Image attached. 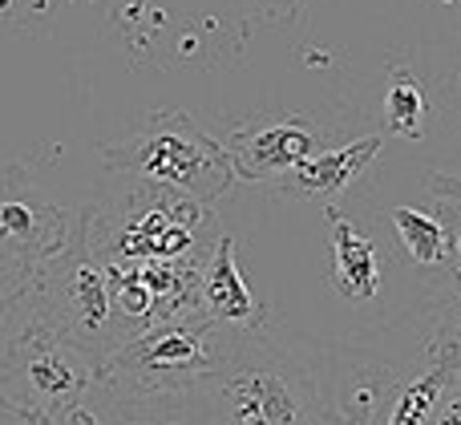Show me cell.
Here are the masks:
<instances>
[{
    "label": "cell",
    "instance_id": "6da1fadb",
    "mask_svg": "<svg viewBox=\"0 0 461 425\" xmlns=\"http://www.w3.org/2000/svg\"><path fill=\"white\" fill-rule=\"evenodd\" d=\"M219 425H340V389L316 348L239 332L230 357L207 377Z\"/></svg>",
    "mask_w": 461,
    "mask_h": 425
},
{
    "label": "cell",
    "instance_id": "7a4b0ae2",
    "mask_svg": "<svg viewBox=\"0 0 461 425\" xmlns=\"http://www.w3.org/2000/svg\"><path fill=\"white\" fill-rule=\"evenodd\" d=\"M77 219L97 264H142V259L207 264L223 235L215 207L142 178H126L122 191L86 203Z\"/></svg>",
    "mask_w": 461,
    "mask_h": 425
},
{
    "label": "cell",
    "instance_id": "3957f363",
    "mask_svg": "<svg viewBox=\"0 0 461 425\" xmlns=\"http://www.w3.org/2000/svg\"><path fill=\"white\" fill-rule=\"evenodd\" d=\"M105 170L122 178H142L170 191H183L191 199L215 207L235 191L239 175L227 146L211 138L191 113L183 110H154L142 118V126L122 142L102 146Z\"/></svg>",
    "mask_w": 461,
    "mask_h": 425
},
{
    "label": "cell",
    "instance_id": "277c9868",
    "mask_svg": "<svg viewBox=\"0 0 461 425\" xmlns=\"http://www.w3.org/2000/svg\"><path fill=\"white\" fill-rule=\"evenodd\" d=\"M94 385L97 361L69 337H61L29 304V288H24L0 337V402L8 418L13 410H41L49 418H65Z\"/></svg>",
    "mask_w": 461,
    "mask_h": 425
},
{
    "label": "cell",
    "instance_id": "5b68a950",
    "mask_svg": "<svg viewBox=\"0 0 461 425\" xmlns=\"http://www.w3.org/2000/svg\"><path fill=\"white\" fill-rule=\"evenodd\" d=\"M239 332L211 316L150 324L122 348H113L97 369V385L113 393H170L207 381L239 345Z\"/></svg>",
    "mask_w": 461,
    "mask_h": 425
},
{
    "label": "cell",
    "instance_id": "8992f818",
    "mask_svg": "<svg viewBox=\"0 0 461 425\" xmlns=\"http://www.w3.org/2000/svg\"><path fill=\"white\" fill-rule=\"evenodd\" d=\"M29 304L53 324L61 337H69L73 345H81L89 357L102 361L122 348L134 332L118 321L110 300V284H105V267L89 256L86 235H81V219L73 227L69 243L57 251L53 259H45L41 267L29 272Z\"/></svg>",
    "mask_w": 461,
    "mask_h": 425
},
{
    "label": "cell",
    "instance_id": "52a82bcc",
    "mask_svg": "<svg viewBox=\"0 0 461 425\" xmlns=\"http://www.w3.org/2000/svg\"><path fill=\"white\" fill-rule=\"evenodd\" d=\"M77 215L45 199L21 162L0 170V264L5 272H32L69 243Z\"/></svg>",
    "mask_w": 461,
    "mask_h": 425
},
{
    "label": "cell",
    "instance_id": "ba28073f",
    "mask_svg": "<svg viewBox=\"0 0 461 425\" xmlns=\"http://www.w3.org/2000/svg\"><path fill=\"white\" fill-rule=\"evenodd\" d=\"M227 154L243 183H276L303 158L324 150V138L312 118H279V122H247L230 130Z\"/></svg>",
    "mask_w": 461,
    "mask_h": 425
},
{
    "label": "cell",
    "instance_id": "9c48e42d",
    "mask_svg": "<svg viewBox=\"0 0 461 425\" xmlns=\"http://www.w3.org/2000/svg\"><path fill=\"white\" fill-rule=\"evenodd\" d=\"M381 146H384V134H365L344 146H332V150H316L312 158H303L300 167H292L284 178H276L267 186L279 199H316L324 207H332L368 175Z\"/></svg>",
    "mask_w": 461,
    "mask_h": 425
},
{
    "label": "cell",
    "instance_id": "30bf717a",
    "mask_svg": "<svg viewBox=\"0 0 461 425\" xmlns=\"http://www.w3.org/2000/svg\"><path fill=\"white\" fill-rule=\"evenodd\" d=\"M203 316L243 332H263L271 324V308L251 292L235 259V235H219L215 251L203 264Z\"/></svg>",
    "mask_w": 461,
    "mask_h": 425
},
{
    "label": "cell",
    "instance_id": "8fae6325",
    "mask_svg": "<svg viewBox=\"0 0 461 425\" xmlns=\"http://www.w3.org/2000/svg\"><path fill=\"white\" fill-rule=\"evenodd\" d=\"M102 425H219L215 397L207 381L170 393H113L105 389L102 410H94Z\"/></svg>",
    "mask_w": 461,
    "mask_h": 425
},
{
    "label": "cell",
    "instance_id": "7c38bea8",
    "mask_svg": "<svg viewBox=\"0 0 461 425\" xmlns=\"http://www.w3.org/2000/svg\"><path fill=\"white\" fill-rule=\"evenodd\" d=\"M328 215V248H332V288L336 296H344L348 304H368L381 296V280H384V264L381 251L368 235L357 231V223L344 219V211L324 207Z\"/></svg>",
    "mask_w": 461,
    "mask_h": 425
},
{
    "label": "cell",
    "instance_id": "4fadbf2b",
    "mask_svg": "<svg viewBox=\"0 0 461 425\" xmlns=\"http://www.w3.org/2000/svg\"><path fill=\"white\" fill-rule=\"evenodd\" d=\"M393 227H397L401 243H405L409 259L417 267H446L449 256V223L441 215L417 207H393Z\"/></svg>",
    "mask_w": 461,
    "mask_h": 425
},
{
    "label": "cell",
    "instance_id": "5bb4252c",
    "mask_svg": "<svg viewBox=\"0 0 461 425\" xmlns=\"http://www.w3.org/2000/svg\"><path fill=\"white\" fill-rule=\"evenodd\" d=\"M425 113H429V105H425L417 77L409 69H397L389 89H384V126H389V134L417 142L425 134Z\"/></svg>",
    "mask_w": 461,
    "mask_h": 425
},
{
    "label": "cell",
    "instance_id": "9a60e30c",
    "mask_svg": "<svg viewBox=\"0 0 461 425\" xmlns=\"http://www.w3.org/2000/svg\"><path fill=\"white\" fill-rule=\"evenodd\" d=\"M393 389H397V377L384 369H373L368 377H360L340 397V425H376L381 405L393 402Z\"/></svg>",
    "mask_w": 461,
    "mask_h": 425
},
{
    "label": "cell",
    "instance_id": "2e32d148",
    "mask_svg": "<svg viewBox=\"0 0 461 425\" xmlns=\"http://www.w3.org/2000/svg\"><path fill=\"white\" fill-rule=\"evenodd\" d=\"M441 219L449 223V256H446V267H441V272L449 276V284H454V296H457V304H461V207L446 203Z\"/></svg>",
    "mask_w": 461,
    "mask_h": 425
},
{
    "label": "cell",
    "instance_id": "e0dca14e",
    "mask_svg": "<svg viewBox=\"0 0 461 425\" xmlns=\"http://www.w3.org/2000/svg\"><path fill=\"white\" fill-rule=\"evenodd\" d=\"M24 288H29V272H5V276H0V337H5L8 316L16 312V304H21ZM0 413H8L5 402H0Z\"/></svg>",
    "mask_w": 461,
    "mask_h": 425
},
{
    "label": "cell",
    "instance_id": "ac0fdd59",
    "mask_svg": "<svg viewBox=\"0 0 461 425\" xmlns=\"http://www.w3.org/2000/svg\"><path fill=\"white\" fill-rule=\"evenodd\" d=\"M425 191H429L433 199L461 207V175H446V170H433V175L425 178Z\"/></svg>",
    "mask_w": 461,
    "mask_h": 425
},
{
    "label": "cell",
    "instance_id": "d6986e66",
    "mask_svg": "<svg viewBox=\"0 0 461 425\" xmlns=\"http://www.w3.org/2000/svg\"><path fill=\"white\" fill-rule=\"evenodd\" d=\"M429 425H461V385L454 389V393L446 397V405L438 410V418H433Z\"/></svg>",
    "mask_w": 461,
    "mask_h": 425
},
{
    "label": "cell",
    "instance_id": "ffe728a7",
    "mask_svg": "<svg viewBox=\"0 0 461 425\" xmlns=\"http://www.w3.org/2000/svg\"><path fill=\"white\" fill-rule=\"evenodd\" d=\"M65 425H102V421H97V413L89 410V405H73V410L65 413Z\"/></svg>",
    "mask_w": 461,
    "mask_h": 425
},
{
    "label": "cell",
    "instance_id": "44dd1931",
    "mask_svg": "<svg viewBox=\"0 0 461 425\" xmlns=\"http://www.w3.org/2000/svg\"><path fill=\"white\" fill-rule=\"evenodd\" d=\"M13 418L21 425H57V418H49V413H41V410H13Z\"/></svg>",
    "mask_w": 461,
    "mask_h": 425
}]
</instances>
